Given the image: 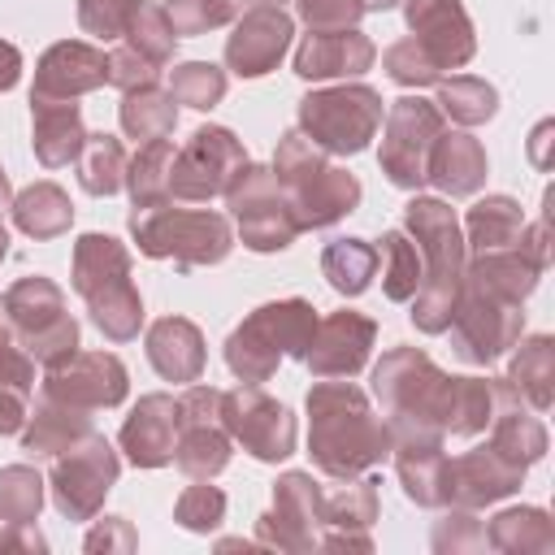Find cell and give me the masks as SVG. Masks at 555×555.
Returning a JSON list of instances; mask_svg holds the SVG:
<instances>
[{"mask_svg":"<svg viewBox=\"0 0 555 555\" xmlns=\"http://www.w3.org/2000/svg\"><path fill=\"white\" fill-rule=\"evenodd\" d=\"M0 330H9V308H4V295H0Z\"/></svg>","mask_w":555,"mask_h":555,"instance_id":"61","label":"cell"},{"mask_svg":"<svg viewBox=\"0 0 555 555\" xmlns=\"http://www.w3.org/2000/svg\"><path fill=\"white\" fill-rule=\"evenodd\" d=\"M434 104L455 126H486L499 113V91H494V82H486L477 74H451V78H438Z\"/></svg>","mask_w":555,"mask_h":555,"instance_id":"39","label":"cell"},{"mask_svg":"<svg viewBox=\"0 0 555 555\" xmlns=\"http://www.w3.org/2000/svg\"><path fill=\"white\" fill-rule=\"evenodd\" d=\"M442 130H447V117L438 113L434 100H421V95L390 100V108L382 117V147H377V165H382L386 182L399 191H421L429 152Z\"/></svg>","mask_w":555,"mask_h":555,"instance_id":"12","label":"cell"},{"mask_svg":"<svg viewBox=\"0 0 555 555\" xmlns=\"http://www.w3.org/2000/svg\"><path fill=\"white\" fill-rule=\"evenodd\" d=\"M156 74H160V65H152L143 52H134L130 43H117L113 52H108V87H117V91H134V87H147V82H156Z\"/></svg>","mask_w":555,"mask_h":555,"instance_id":"51","label":"cell"},{"mask_svg":"<svg viewBox=\"0 0 555 555\" xmlns=\"http://www.w3.org/2000/svg\"><path fill=\"white\" fill-rule=\"evenodd\" d=\"M221 425L234 447H243L260 464H282L295 455V416L286 403L264 395L251 382L221 390Z\"/></svg>","mask_w":555,"mask_h":555,"instance_id":"15","label":"cell"},{"mask_svg":"<svg viewBox=\"0 0 555 555\" xmlns=\"http://www.w3.org/2000/svg\"><path fill=\"white\" fill-rule=\"evenodd\" d=\"M26 412H30V408H26V395L0 386V438H4V434H22Z\"/></svg>","mask_w":555,"mask_h":555,"instance_id":"54","label":"cell"},{"mask_svg":"<svg viewBox=\"0 0 555 555\" xmlns=\"http://www.w3.org/2000/svg\"><path fill=\"white\" fill-rule=\"evenodd\" d=\"M321 507H325V486L304 468H286L273 481V507L256 520V546L291 551V555L317 551Z\"/></svg>","mask_w":555,"mask_h":555,"instance_id":"17","label":"cell"},{"mask_svg":"<svg viewBox=\"0 0 555 555\" xmlns=\"http://www.w3.org/2000/svg\"><path fill=\"white\" fill-rule=\"evenodd\" d=\"M134 52H143L152 65H169L173 61V52H178V30H173V22H169V13H165V4H156V0H143L139 4V13H134V22H130V30L121 35Z\"/></svg>","mask_w":555,"mask_h":555,"instance_id":"44","label":"cell"},{"mask_svg":"<svg viewBox=\"0 0 555 555\" xmlns=\"http://www.w3.org/2000/svg\"><path fill=\"white\" fill-rule=\"evenodd\" d=\"M312 330H317V308L299 295L291 299H273V304H260L251 308L225 338V369L238 377V382H269L278 373V364L286 356L304 360L308 356V343H312Z\"/></svg>","mask_w":555,"mask_h":555,"instance_id":"6","label":"cell"},{"mask_svg":"<svg viewBox=\"0 0 555 555\" xmlns=\"http://www.w3.org/2000/svg\"><path fill=\"white\" fill-rule=\"evenodd\" d=\"M377 247V264H382V291L390 304H408L421 286V251L412 243V234L399 225V230H382V238L373 243Z\"/></svg>","mask_w":555,"mask_h":555,"instance_id":"41","label":"cell"},{"mask_svg":"<svg viewBox=\"0 0 555 555\" xmlns=\"http://www.w3.org/2000/svg\"><path fill=\"white\" fill-rule=\"evenodd\" d=\"M321 278L330 282V291H338L347 299L364 295L373 286V278H377V247L369 238H356V234L325 243V251H321Z\"/></svg>","mask_w":555,"mask_h":555,"instance_id":"38","label":"cell"},{"mask_svg":"<svg viewBox=\"0 0 555 555\" xmlns=\"http://www.w3.org/2000/svg\"><path fill=\"white\" fill-rule=\"evenodd\" d=\"M247 165V147L230 126H199L191 130V139L173 152L169 165V199L182 204H208L217 195H225V186L234 182V173Z\"/></svg>","mask_w":555,"mask_h":555,"instance_id":"14","label":"cell"},{"mask_svg":"<svg viewBox=\"0 0 555 555\" xmlns=\"http://www.w3.org/2000/svg\"><path fill=\"white\" fill-rule=\"evenodd\" d=\"M377 343V321L356 308H338L330 317H317L312 343H308V373L312 377H356Z\"/></svg>","mask_w":555,"mask_h":555,"instance_id":"20","label":"cell"},{"mask_svg":"<svg viewBox=\"0 0 555 555\" xmlns=\"http://www.w3.org/2000/svg\"><path fill=\"white\" fill-rule=\"evenodd\" d=\"M82 546H87L91 555H100V551H104V555H108V551H121V555H126V551L139 546V533H134V525H130L126 516H104V520L91 525V533L82 538Z\"/></svg>","mask_w":555,"mask_h":555,"instance_id":"53","label":"cell"},{"mask_svg":"<svg viewBox=\"0 0 555 555\" xmlns=\"http://www.w3.org/2000/svg\"><path fill=\"white\" fill-rule=\"evenodd\" d=\"M225 87H230V78L212 61H178L169 69V95H173V104L195 108V113L217 108L225 100Z\"/></svg>","mask_w":555,"mask_h":555,"instance_id":"42","label":"cell"},{"mask_svg":"<svg viewBox=\"0 0 555 555\" xmlns=\"http://www.w3.org/2000/svg\"><path fill=\"white\" fill-rule=\"evenodd\" d=\"M117 126L126 139L134 143H152V139H169L178 130V104L165 87L147 82V87H134V91H121V104H117Z\"/></svg>","mask_w":555,"mask_h":555,"instance_id":"35","label":"cell"},{"mask_svg":"<svg viewBox=\"0 0 555 555\" xmlns=\"http://www.w3.org/2000/svg\"><path fill=\"white\" fill-rule=\"evenodd\" d=\"M121 477V455L104 434H87L74 447H65L61 455H52V473H48V494L52 507L65 520H95L108 490Z\"/></svg>","mask_w":555,"mask_h":555,"instance_id":"11","label":"cell"},{"mask_svg":"<svg viewBox=\"0 0 555 555\" xmlns=\"http://www.w3.org/2000/svg\"><path fill=\"white\" fill-rule=\"evenodd\" d=\"M61 403H74L82 412H104L126 403L130 395V373L121 364V356L113 351H69L65 360L43 369V390Z\"/></svg>","mask_w":555,"mask_h":555,"instance_id":"18","label":"cell"},{"mask_svg":"<svg viewBox=\"0 0 555 555\" xmlns=\"http://www.w3.org/2000/svg\"><path fill=\"white\" fill-rule=\"evenodd\" d=\"M377 477H343L334 490H325L321 507V551H373V520L382 512Z\"/></svg>","mask_w":555,"mask_h":555,"instance_id":"23","label":"cell"},{"mask_svg":"<svg viewBox=\"0 0 555 555\" xmlns=\"http://www.w3.org/2000/svg\"><path fill=\"white\" fill-rule=\"evenodd\" d=\"M4 308H9V330L13 338L35 356V364H56L69 351H78V321L69 312L65 291L43 278V273H26L4 291Z\"/></svg>","mask_w":555,"mask_h":555,"instance_id":"9","label":"cell"},{"mask_svg":"<svg viewBox=\"0 0 555 555\" xmlns=\"http://www.w3.org/2000/svg\"><path fill=\"white\" fill-rule=\"evenodd\" d=\"M87 143L78 100H30V147L43 169H65Z\"/></svg>","mask_w":555,"mask_h":555,"instance_id":"29","label":"cell"},{"mask_svg":"<svg viewBox=\"0 0 555 555\" xmlns=\"http://www.w3.org/2000/svg\"><path fill=\"white\" fill-rule=\"evenodd\" d=\"M126 225L147 260H173L178 269H208L234 251V225L217 208H173V199H165L130 208Z\"/></svg>","mask_w":555,"mask_h":555,"instance_id":"7","label":"cell"},{"mask_svg":"<svg viewBox=\"0 0 555 555\" xmlns=\"http://www.w3.org/2000/svg\"><path fill=\"white\" fill-rule=\"evenodd\" d=\"M304 412H308V455L334 481L373 473L395 451V434L386 416L373 412L369 395L351 377L312 382Z\"/></svg>","mask_w":555,"mask_h":555,"instance_id":"2","label":"cell"},{"mask_svg":"<svg viewBox=\"0 0 555 555\" xmlns=\"http://www.w3.org/2000/svg\"><path fill=\"white\" fill-rule=\"evenodd\" d=\"M178 425H182V412L169 390L139 395V403L130 408V416L117 429V447L134 468H165V464H173Z\"/></svg>","mask_w":555,"mask_h":555,"instance_id":"25","label":"cell"},{"mask_svg":"<svg viewBox=\"0 0 555 555\" xmlns=\"http://www.w3.org/2000/svg\"><path fill=\"white\" fill-rule=\"evenodd\" d=\"M178 412H182V425H178L173 464L191 481H212L217 473H225V464L234 455V442L221 425V390L204 386V382H191L178 395Z\"/></svg>","mask_w":555,"mask_h":555,"instance_id":"16","label":"cell"},{"mask_svg":"<svg viewBox=\"0 0 555 555\" xmlns=\"http://www.w3.org/2000/svg\"><path fill=\"white\" fill-rule=\"evenodd\" d=\"M382 69H386V78L390 82H399V87H434L438 78H442V69L429 61V52L416 43V39H395L386 52H382Z\"/></svg>","mask_w":555,"mask_h":555,"instance_id":"47","label":"cell"},{"mask_svg":"<svg viewBox=\"0 0 555 555\" xmlns=\"http://www.w3.org/2000/svg\"><path fill=\"white\" fill-rule=\"evenodd\" d=\"M486 546L503 555H551L555 551V525L542 507H503L486 525Z\"/></svg>","mask_w":555,"mask_h":555,"instance_id":"36","label":"cell"},{"mask_svg":"<svg viewBox=\"0 0 555 555\" xmlns=\"http://www.w3.org/2000/svg\"><path fill=\"white\" fill-rule=\"evenodd\" d=\"M134 256L121 238L87 230L74 238V256H69V286L82 295L91 325L108 338V343H130L143 330V295L130 282Z\"/></svg>","mask_w":555,"mask_h":555,"instance_id":"4","label":"cell"},{"mask_svg":"<svg viewBox=\"0 0 555 555\" xmlns=\"http://www.w3.org/2000/svg\"><path fill=\"white\" fill-rule=\"evenodd\" d=\"M442 442L447 438H395L390 460H395L403 494L416 507H447L451 503V486H447L451 455Z\"/></svg>","mask_w":555,"mask_h":555,"instance_id":"28","label":"cell"},{"mask_svg":"<svg viewBox=\"0 0 555 555\" xmlns=\"http://www.w3.org/2000/svg\"><path fill=\"white\" fill-rule=\"evenodd\" d=\"M308 30H343L364 17V0H295Z\"/></svg>","mask_w":555,"mask_h":555,"instance_id":"50","label":"cell"},{"mask_svg":"<svg viewBox=\"0 0 555 555\" xmlns=\"http://www.w3.org/2000/svg\"><path fill=\"white\" fill-rule=\"evenodd\" d=\"M238 4H247V9H260V4H273V9H282V0H238Z\"/></svg>","mask_w":555,"mask_h":555,"instance_id":"60","label":"cell"},{"mask_svg":"<svg viewBox=\"0 0 555 555\" xmlns=\"http://www.w3.org/2000/svg\"><path fill=\"white\" fill-rule=\"evenodd\" d=\"M403 0H364V13H386V9H399Z\"/></svg>","mask_w":555,"mask_h":555,"instance_id":"58","label":"cell"},{"mask_svg":"<svg viewBox=\"0 0 555 555\" xmlns=\"http://www.w3.org/2000/svg\"><path fill=\"white\" fill-rule=\"evenodd\" d=\"M225 208H230V221L238 230V243L256 256H273V251H286L304 230L273 178L269 165H243L234 173V182L225 186Z\"/></svg>","mask_w":555,"mask_h":555,"instance_id":"10","label":"cell"},{"mask_svg":"<svg viewBox=\"0 0 555 555\" xmlns=\"http://www.w3.org/2000/svg\"><path fill=\"white\" fill-rule=\"evenodd\" d=\"M434 551L438 555H464L486 546V525L477 520L473 507H442V520L434 525Z\"/></svg>","mask_w":555,"mask_h":555,"instance_id":"48","label":"cell"},{"mask_svg":"<svg viewBox=\"0 0 555 555\" xmlns=\"http://www.w3.org/2000/svg\"><path fill=\"white\" fill-rule=\"evenodd\" d=\"M108 82V52L87 39H56L35 61L30 100H82Z\"/></svg>","mask_w":555,"mask_h":555,"instance_id":"22","label":"cell"},{"mask_svg":"<svg viewBox=\"0 0 555 555\" xmlns=\"http://www.w3.org/2000/svg\"><path fill=\"white\" fill-rule=\"evenodd\" d=\"M403 230L412 234L421 251V286L408 299L412 304L408 317L421 334H442L451 321L460 282H464V264H468L460 217L442 195H412L403 204Z\"/></svg>","mask_w":555,"mask_h":555,"instance_id":"3","label":"cell"},{"mask_svg":"<svg viewBox=\"0 0 555 555\" xmlns=\"http://www.w3.org/2000/svg\"><path fill=\"white\" fill-rule=\"evenodd\" d=\"M17 78H22V52H17V43L0 39V91H13Z\"/></svg>","mask_w":555,"mask_h":555,"instance_id":"56","label":"cell"},{"mask_svg":"<svg viewBox=\"0 0 555 555\" xmlns=\"http://www.w3.org/2000/svg\"><path fill=\"white\" fill-rule=\"evenodd\" d=\"M143 0H78V26L91 39H121Z\"/></svg>","mask_w":555,"mask_h":555,"instance_id":"49","label":"cell"},{"mask_svg":"<svg viewBox=\"0 0 555 555\" xmlns=\"http://www.w3.org/2000/svg\"><path fill=\"white\" fill-rule=\"evenodd\" d=\"M13 204V182H9V173H4V165H0V212Z\"/></svg>","mask_w":555,"mask_h":555,"instance_id":"57","label":"cell"},{"mask_svg":"<svg viewBox=\"0 0 555 555\" xmlns=\"http://www.w3.org/2000/svg\"><path fill=\"white\" fill-rule=\"evenodd\" d=\"M143 351H147V364L165 382H178V386L199 382L204 364H208L204 330L191 317H156L143 334Z\"/></svg>","mask_w":555,"mask_h":555,"instance_id":"27","label":"cell"},{"mask_svg":"<svg viewBox=\"0 0 555 555\" xmlns=\"http://www.w3.org/2000/svg\"><path fill=\"white\" fill-rule=\"evenodd\" d=\"M295 39V22L291 13L260 4L234 17V30L225 35V69L238 78H264L282 65L286 48Z\"/></svg>","mask_w":555,"mask_h":555,"instance_id":"21","label":"cell"},{"mask_svg":"<svg viewBox=\"0 0 555 555\" xmlns=\"http://www.w3.org/2000/svg\"><path fill=\"white\" fill-rule=\"evenodd\" d=\"M0 551H48V542L30 520V525H9V533H0Z\"/></svg>","mask_w":555,"mask_h":555,"instance_id":"55","label":"cell"},{"mask_svg":"<svg viewBox=\"0 0 555 555\" xmlns=\"http://www.w3.org/2000/svg\"><path fill=\"white\" fill-rule=\"evenodd\" d=\"M525 473L529 468L516 464L512 455H503L494 442H481V447H473V451H464V455L451 460V468H447L451 503L447 507H473V512H481V507L516 494L525 486Z\"/></svg>","mask_w":555,"mask_h":555,"instance_id":"24","label":"cell"},{"mask_svg":"<svg viewBox=\"0 0 555 555\" xmlns=\"http://www.w3.org/2000/svg\"><path fill=\"white\" fill-rule=\"evenodd\" d=\"M460 230H464V247H468L473 256L499 251V247H512V243L520 238V230H525V208H520L516 195H503V191H499V195L477 199V204L464 212Z\"/></svg>","mask_w":555,"mask_h":555,"instance_id":"34","label":"cell"},{"mask_svg":"<svg viewBox=\"0 0 555 555\" xmlns=\"http://www.w3.org/2000/svg\"><path fill=\"white\" fill-rule=\"evenodd\" d=\"M0 386L30 399L35 390V356L13 338V330H0Z\"/></svg>","mask_w":555,"mask_h":555,"instance_id":"52","label":"cell"},{"mask_svg":"<svg viewBox=\"0 0 555 555\" xmlns=\"http://www.w3.org/2000/svg\"><path fill=\"white\" fill-rule=\"evenodd\" d=\"M386 117V100L377 87L369 82H338V87H317L308 95H299L295 121L299 130L325 152V156H356L373 143V134L382 130Z\"/></svg>","mask_w":555,"mask_h":555,"instance_id":"8","label":"cell"},{"mask_svg":"<svg viewBox=\"0 0 555 555\" xmlns=\"http://www.w3.org/2000/svg\"><path fill=\"white\" fill-rule=\"evenodd\" d=\"M373 399L395 438H473L494 421L503 377H460L425 347L399 343L373 364Z\"/></svg>","mask_w":555,"mask_h":555,"instance_id":"1","label":"cell"},{"mask_svg":"<svg viewBox=\"0 0 555 555\" xmlns=\"http://www.w3.org/2000/svg\"><path fill=\"white\" fill-rule=\"evenodd\" d=\"M442 334H451V351L464 364L486 369L499 356H507L516 338L525 334V304H512V299H499L490 291L460 282V295H455V308Z\"/></svg>","mask_w":555,"mask_h":555,"instance_id":"13","label":"cell"},{"mask_svg":"<svg viewBox=\"0 0 555 555\" xmlns=\"http://www.w3.org/2000/svg\"><path fill=\"white\" fill-rule=\"evenodd\" d=\"M9 212H13V225L26 238H35V243L61 238L74 225V199H69V191L56 186V182H48V178L43 182H30L26 191H17L13 204H9Z\"/></svg>","mask_w":555,"mask_h":555,"instance_id":"33","label":"cell"},{"mask_svg":"<svg viewBox=\"0 0 555 555\" xmlns=\"http://www.w3.org/2000/svg\"><path fill=\"white\" fill-rule=\"evenodd\" d=\"M273 178L299 221V230H325L360 208V178L334 165L299 126L286 130L273 147Z\"/></svg>","mask_w":555,"mask_h":555,"instance_id":"5","label":"cell"},{"mask_svg":"<svg viewBox=\"0 0 555 555\" xmlns=\"http://www.w3.org/2000/svg\"><path fill=\"white\" fill-rule=\"evenodd\" d=\"M165 13L173 22L178 39H195L217 26H230L243 13V4L238 0H165Z\"/></svg>","mask_w":555,"mask_h":555,"instance_id":"45","label":"cell"},{"mask_svg":"<svg viewBox=\"0 0 555 555\" xmlns=\"http://www.w3.org/2000/svg\"><path fill=\"white\" fill-rule=\"evenodd\" d=\"M43 499H48V481L39 477V468H30V464H4L0 468V520H4V529L39 520Z\"/></svg>","mask_w":555,"mask_h":555,"instance_id":"43","label":"cell"},{"mask_svg":"<svg viewBox=\"0 0 555 555\" xmlns=\"http://www.w3.org/2000/svg\"><path fill=\"white\" fill-rule=\"evenodd\" d=\"M9 256V230H4V221H0V260Z\"/></svg>","mask_w":555,"mask_h":555,"instance_id":"59","label":"cell"},{"mask_svg":"<svg viewBox=\"0 0 555 555\" xmlns=\"http://www.w3.org/2000/svg\"><path fill=\"white\" fill-rule=\"evenodd\" d=\"M377 61L373 39L360 26L343 30H308L295 48V74L304 82H330V78H360Z\"/></svg>","mask_w":555,"mask_h":555,"instance_id":"26","label":"cell"},{"mask_svg":"<svg viewBox=\"0 0 555 555\" xmlns=\"http://www.w3.org/2000/svg\"><path fill=\"white\" fill-rule=\"evenodd\" d=\"M533 412H546L555 403V338L551 334H520L507 377H503Z\"/></svg>","mask_w":555,"mask_h":555,"instance_id":"32","label":"cell"},{"mask_svg":"<svg viewBox=\"0 0 555 555\" xmlns=\"http://www.w3.org/2000/svg\"><path fill=\"white\" fill-rule=\"evenodd\" d=\"M403 22L408 39H416L442 74L477 56V30L464 0H403Z\"/></svg>","mask_w":555,"mask_h":555,"instance_id":"19","label":"cell"},{"mask_svg":"<svg viewBox=\"0 0 555 555\" xmlns=\"http://www.w3.org/2000/svg\"><path fill=\"white\" fill-rule=\"evenodd\" d=\"M126 143L108 130H87V143L78 152V186L95 199H108L126 186Z\"/></svg>","mask_w":555,"mask_h":555,"instance_id":"37","label":"cell"},{"mask_svg":"<svg viewBox=\"0 0 555 555\" xmlns=\"http://www.w3.org/2000/svg\"><path fill=\"white\" fill-rule=\"evenodd\" d=\"M486 178H490V156H486L481 139H473L468 130H442L429 152L425 182H434L451 199H464V195H477L486 186Z\"/></svg>","mask_w":555,"mask_h":555,"instance_id":"30","label":"cell"},{"mask_svg":"<svg viewBox=\"0 0 555 555\" xmlns=\"http://www.w3.org/2000/svg\"><path fill=\"white\" fill-rule=\"evenodd\" d=\"M173 520L186 533H212L225 520V490L221 486H208V481L186 486L178 494V503H173Z\"/></svg>","mask_w":555,"mask_h":555,"instance_id":"46","label":"cell"},{"mask_svg":"<svg viewBox=\"0 0 555 555\" xmlns=\"http://www.w3.org/2000/svg\"><path fill=\"white\" fill-rule=\"evenodd\" d=\"M87 434H91V412L61 403L52 395H39L35 408L26 412V425H22V451L35 460H52Z\"/></svg>","mask_w":555,"mask_h":555,"instance_id":"31","label":"cell"},{"mask_svg":"<svg viewBox=\"0 0 555 555\" xmlns=\"http://www.w3.org/2000/svg\"><path fill=\"white\" fill-rule=\"evenodd\" d=\"M173 139L139 143V152L126 160V191L134 208H152L169 199V165H173Z\"/></svg>","mask_w":555,"mask_h":555,"instance_id":"40","label":"cell"}]
</instances>
